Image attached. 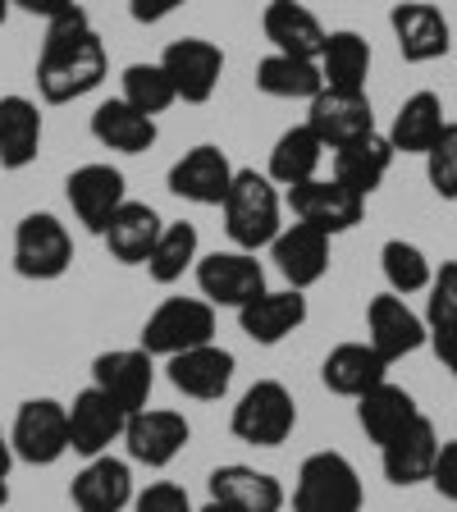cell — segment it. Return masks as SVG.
Here are the masks:
<instances>
[{
    "instance_id": "cell-1",
    "label": "cell",
    "mask_w": 457,
    "mask_h": 512,
    "mask_svg": "<svg viewBox=\"0 0 457 512\" xmlns=\"http://www.w3.org/2000/svg\"><path fill=\"white\" fill-rule=\"evenodd\" d=\"M106 74H110L106 42L96 37L83 5H74L69 14L46 23V42L42 55H37V92H42L46 106L83 101L87 92L106 83Z\"/></svg>"
},
{
    "instance_id": "cell-2",
    "label": "cell",
    "mask_w": 457,
    "mask_h": 512,
    "mask_svg": "<svg viewBox=\"0 0 457 512\" xmlns=\"http://www.w3.org/2000/svg\"><path fill=\"white\" fill-rule=\"evenodd\" d=\"M220 211H224V234H229V243L238 252H261L284 229V197L270 183V174H256V170L234 174Z\"/></svg>"
},
{
    "instance_id": "cell-3",
    "label": "cell",
    "mask_w": 457,
    "mask_h": 512,
    "mask_svg": "<svg viewBox=\"0 0 457 512\" xmlns=\"http://www.w3.org/2000/svg\"><path fill=\"white\" fill-rule=\"evenodd\" d=\"M74 266V234L51 211H28L14 224V275L32 284L64 279Z\"/></svg>"
},
{
    "instance_id": "cell-4",
    "label": "cell",
    "mask_w": 457,
    "mask_h": 512,
    "mask_svg": "<svg viewBox=\"0 0 457 512\" xmlns=\"http://www.w3.org/2000/svg\"><path fill=\"white\" fill-rule=\"evenodd\" d=\"M229 430L252 448H279L298 430V403L279 380H256L229 412Z\"/></svg>"
},
{
    "instance_id": "cell-5",
    "label": "cell",
    "mask_w": 457,
    "mask_h": 512,
    "mask_svg": "<svg viewBox=\"0 0 457 512\" xmlns=\"http://www.w3.org/2000/svg\"><path fill=\"white\" fill-rule=\"evenodd\" d=\"M362 476L343 453H311L293 480V512H362Z\"/></svg>"
},
{
    "instance_id": "cell-6",
    "label": "cell",
    "mask_w": 457,
    "mask_h": 512,
    "mask_svg": "<svg viewBox=\"0 0 457 512\" xmlns=\"http://www.w3.org/2000/svg\"><path fill=\"white\" fill-rule=\"evenodd\" d=\"M215 343V307L206 298H165L147 320H142L138 348L151 357H179L188 348Z\"/></svg>"
},
{
    "instance_id": "cell-7",
    "label": "cell",
    "mask_w": 457,
    "mask_h": 512,
    "mask_svg": "<svg viewBox=\"0 0 457 512\" xmlns=\"http://www.w3.org/2000/svg\"><path fill=\"white\" fill-rule=\"evenodd\" d=\"M10 448L23 467H55L69 453V407L60 398H23L10 426Z\"/></svg>"
},
{
    "instance_id": "cell-8",
    "label": "cell",
    "mask_w": 457,
    "mask_h": 512,
    "mask_svg": "<svg viewBox=\"0 0 457 512\" xmlns=\"http://www.w3.org/2000/svg\"><path fill=\"white\" fill-rule=\"evenodd\" d=\"M284 206L293 211V220L316 229L325 238H339L348 229H357L366 215V197H357L352 188H343L339 179H311V183H298V188L284 192Z\"/></svg>"
},
{
    "instance_id": "cell-9",
    "label": "cell",
    "mask_w": 457,
    "mask_h": 512,
    "mask_svg": "<svg viewBox=\"0 0 457 512\" xmlns=\"http://www.w3.org/2000/svg\"><path fill=\"white\" fill-rule=\"evenodd\" d=\"M192 275H197V293H202L211 307L238 311L266 293V266L256 261V252H238V247L202 256Z\"/></svg>"
},
{
    "instance_id": "cell-10",
    "label": "cell",
    "mask_w": 457,
    "mask_h": 512,
    "mask_svg": "<svg viewBox=\"0 0 457 512\" xmlns=\"http://www.w3.org/2000/svg\"><path fill=\"white\" fill-rule=\"evenodd\" d=\"M188 439H192L188 416L174 412V407H142V412L128 416L124 426L128 462L147 471H165L188 448Z\"/></svg>"
},
{
    "instance_id": "cell-11",
    "label": "cell",
    "mask_w": 457,
    "mask_h": 512,
    "mask_svg": "<svg viewBox=\"0 0 457 512\" xmlns=\"http://www.w3.org/2000/svg\"><path fill=\"white\" fill-rule=\"evenodd\" d=\"M64 202L74 211V220L83 224L87 234H106L110 215L128 202V183L124 170L106 165V160H92V165H78L69 179H64Z\"/></svg>"
},
{
    "instance_id": "cell-12",
    "label": "cell",
    "mask_w": 457,
    "mask_h": 512,
    "mask_svg": "<svg viewBox=\"0 0 457 512\" xmlns=\"http://www.w3.org/2000/svg\"><path fill=\"white\" fill-rule=\"evenodd\" d=\"M92 389L119 403L128 416L151 407V389H156V357L142 348H110L92 357Z\"/></svg>"
},
{
    "instance_id": "cell-13",
    "label": "cell",
    "mask_w": 457,
    "mask_h": 512,
    "mask_svg": "<svg viewBox=\"0 0 457 512\" xmlns=\"http://www.w3.org/2000/svg\"><path fill=\"white\" fill-rule=\"evenodd\" d=\"M307 128L325 142V151H339L348 142L375 133V106L366 92H343V87H320L307 101Z\"/></svg>"
},
{
    "instance_id": "cell-14",
    "label": "cell",
    "mask_w": 457,
    "mask_h": 512,
    "mask_svg": "<svg viewBox=\"0 0 457 512\" xmlns=\"http://www.w3.org/2000/svg\"><path fill=\"white\" fill-rule=\"evenodd\" d=\"M160 69L170 74L179 101H188V106H206V101L220 92L224 51L215 42H206V37H179V42L165 46Z\"/></svg>"
},
{
    "instance_id": "cell-15",
    "label": "cell",
    "mask_w": 457,
    "mask_h": 512,
    "mask_svg": "<svg viewBox=\"0 0 457 512\" xmlns=\"http://www.w3.org/2000/svg\"><path fill=\"white\" fill-rule=\"evenodd\" d=\"M366 343L394 366L398 357H412L416 348H426L430 325L421 311L407 307V298H398V293H375V298L366 302Z\"/></svg>"
},
{
    "instance_id": "cell-16",
    "label": "cell",
    "mask_w": 457,
    "mask_h": 512,
    "mask_svg": "<svg viewBox=\"0 0 457 512\" xmlns=\"http://www.w3.org/2000/svg\"><path fill=\"white\" fill-rule=\"evenodd\" d=\"M234 160L224 156L215 142H202V147L183 151L179 160L170 165L165 183L179 202H192V206H224L229 197V183H234Z\"/></svg>"
},
{
    "instance_id": "cell-17",
    "label": "cell",
    "mask_w": 457,
    "mask_h": 512,
    "mask_svg": "<svg viewBox=\"0 0 457 512\" xmlns=\"http://www.w3.org/2000/svg\"><path fill=\"white\" fill-rule=\"evenodd\" d=\"M69 407V453L78 458H101L110 453L115 444H124V426H128V412L119 403H110L101 389L87 384L83 394H74Z\"/></svg>"
},
{
    "instance_id": "cell-18",
    "label": "cell",
    "mask_w": 457,
    "mask_h": 512,
    "mask_svg": "<svg viewBox=\"0 0 457 512\" xmlns=\"http://www.w3.org/2000/svg\"><path fill=\"white\" fill-rule=\"evenodd\" d=\"M389 28H394L398 55L407 64H430L453 51V28H448L444 10L430 0H398L389 10Z\"/></svg>"
},
{
    "instance_id": "cell-19",
    "label": "cell",
    "mask_w": 457,
    "mask_h": 512,
    "mask_svg": "<svg viewBox=\"0 0 457 512\" xmlns=\"http://www.w3.org/2000/svg\"><path fill=\"white\" fill-rule=\"evenodd\" d=\"M165 375H170V384L183 398L220 403V398L234 389L238 357L229 348H220V343H202V348H188V352H179V357H170Z\"/></svg>"
},
{
    "instance_id": "cell-20",
    "label": "cell",
    "mask_w": 457,
    "mask_h": 512,
    "mask_svg": "<svg viewBox=\"0 0 457 512\" xmlns=\"http://www.w3.org/2000/svg\"><path fill=\"white\" fill-rule=\"evenodd\" d=\"M138 499V485H133V462L115 458V453H101V458H87L83 471L69 480V503L78 512H124Z\"/></svg>"
},
{
    "instance_id": "cell-21",
    "label": "cell",
    "mask_w": 457,
    "mask_h": 512,
    "mask_svg": "<svg viewBox=\"0 0 457 512\" xmlns=\"http://www.w3.org/2000/svg\"><path fill=\"white\" fill-rule=\"evenodd\" d=\"M307 316H311L307 293H298V288H266L261 298L238 307V330L252 343H261V348H275L288 334H298L307 325Z\"/></svg>"
},
{
    "instance_id": "cell-22",
    "label": "cell",
    "mask_w": 457,
    "mask_h": 512,
    "mask_svg": "<svg viewBox=\"0 0 457 512\" xmlns=\"http://www.w3.org/2000/svg\"><path fill=\"white\" fill-rule=\"evenodd\" d=\"M206 490H211V503H224V508H234V512H284V503H288L279 476L256 471L247 462L215 467L206 476Z\"/></svg>"
},
{
    "instance_id": "cell-23",
    "label": "cell",
    "mask_w": 457,
    "mask_h": 512,
    "mask_svg": "<svg viewBox=\"0 0 457 512\" xmlns=\"http://www.w3.org/2000/svg\"><path fill=\"white\" fill-rule=\"evenodd\" d=\"M270 261H275V270L284 275L288 288L307 293L311 284L330 275V238L307 229V224H284L279 238L270 243Z\"/></svg>"
},
{
    "instance_id": "cell-24",
    "label": "cell",
    "mask_w": 457,
    "mask_h": 512,
    "mask_svg": "<svg viewBox=\"0 0 457 512\" xmlns=\"http://www.w3.org/2000/svg\"><path fill=\"white\" fill-rule=\"evenodd\" d=\"M439 458V435L430 426V416H416L403 435H394L380 448V467L384 480L398 485V490H412V485H430V471Z\"/></svg>"
},
{
    "instance_id": "cell-25",
    "label": "cell",
    "mask_w": 457,
    "mask_h": 512,
    "mask_svg": "<svg viewBox=\"0 0 457 512\" xmlns=\"http://www.w3.org/2000/svg\"><path fill=\"white\" fill-rule=\"evenodd\" d=\"M42 110H37V101L32 96H0V170H28V165H37V156H42Z\"/></svg>"
},
{
    "instance_id": "cell-26",
    "label": "cell",
    "mask_w": 457,
    "mask_h": 512,
    "mask_svg": "<svg viewBox=\"0 0 457 512\" xmlns=\"http://www.w3.org/2000/svg\"><path fill=\"white\" fill-rule=\"evenodd\" d=\"M320 380H325L330 394L352 398V403H357L366 389H375V384L389 380V362H384L371 343H339V348L325 352V362H320Z\"/></svg>"
},
{
    "instance_id": "cell-27",
    "label": "cell",
    "mask_w": 457,
    "mask_h": 512,
    "mask_svg": "<svg viewBox=\"0 0 457 512\" xmlns=\"http://www.w3.org/2000/svg\"><path fill=\"white\" fill-rule=\"evenodd\" d=\"M92 138L106 151H119V156H142V151L156 147L160 128L151 115L128 106L124 96H110V101H101L92 110Z\"/></svg>"
},
{
    "instance_id": "cell-28",
    "label": "cell",
    "mask_w": 457,
    "mask_h": 512,
    "mask_svg": "<svg viewBox=\"0 0 457 512\" xmlns=\"http://www.w3.org/2000/svg\"><path fill=\"white\" fill-rule=\"evenodd\" d=\"M261 32L279 55H298V60H316L325 46V28L302 0H270L261 14Z\"/></svg>"
},
{
    "instance_id": "cell-29",
    "label": "cell",
    "mask_w": 457,
    "mask_h": 512,
    "mask_svg": "<svg viewBox=\"0 0 457 512\" xmlns=\"http://www.w3.org/2000/svg\"><path fill=\"white\" fill-rule=\"evenodd\" d=\"M416 416H421L416 398L394 380L375 384V389H366V394L357 398V426H362V435L371 439L375 448H384L394 435H403Z\"/></svg>"
},
{
    "instance_id": "cell-30",
    "label": "cell",
    "mask_w": 457,
    "mask_h": 512,
    "mask_svg": "<svg viewBox=\"0 0 457 512\" xmlns=\"http://www.w3.org/2000/svg\"><path fill=\"white\" fill-rule=\"evenodd\" d=\"M160 229H165V220L156 215V206L124 202L115 215H110L101 243H106V252L115 256L119 266H147V256H151V247H156Z\"/></svg>"
},
{
    "instance_id": "cell-31",
    "label": "cell",
    "mask_w": 457,
    "mask_h": 512,
    "mask_svg": "<svg viewBox=\"0 0 457 512\" xmlns=\"http://www.w3.org/2000/svg\"><path fill=\"white\" fill-rule=\"evenodd\" d=\"M394 156L398 151L389 147V138L375 128V133H366V138H357V142L334 151V179H339L343 188H352L357 197H371V192L389 179Z\"/></svg>"
},
{
    "instance_id": "cell-32",
    "label": "cell",
    "mask_w": 457,
    "mask_h": 512,
    "mask_svg": "<svg viewBox=\"0 0 457 512\" xmlns=\"http://www.w3.org/2000/svg\"><path fill=\"white\" fill-rule=\"evenodd\" d=\"M448 115H444V101H439V92H412L398 106L394 124H389V147L403 151V156H426L430 147L439 142V133H444Z\"/></svg>"
},
{
    "instance_id": "cell-33",
    "label": "cell",
    "mask_w": 457,
    "mask_h": 512,
    "mask_svg": "<svg viewBox=\"0 0 457 512\" xmlns=\"http://www.w3.org/2000/svg\"><path fill=\"white\" fill-rule=\"evenodd\" d=\"M325 87H343V92H366L371 78V42L357 28H334L325 32V46L316 55Z\"/></svg>"
},
{
    "instance_id": "cell-34",
    "label": "cell",
    "mask_w": 457,
    "mask_h": 512,
    "mask_svg": "<svg viewBox=\"0 0 457 512\" xmlns=\"http://www.w3.org/2000/svg\"><path fill=\"white\" fill-rule=\"evenodd\" d=\"M320 160H325V142H320L307 124H293V128H284L275 138V147H270L266 174L275 188L288 192V188H298V183L320 179Z\"/></svg>"
},
{
    "instance_id": "cell-35",
    "label": "cell",
    "mask_w": 457,
    "mask_h": 512,
    "mask_svg": "<svg viewBox=\"0 0 457 512\" xmlns=\"http://www.w3.org/2000/svg\"><path fill=\"white\" fill-rule=\"evenodd\" d=\"M197 261H202V234H197V224L165 220V229H160L156 247H151V256H147V275L156 279L160 288H170V284H179L188 270H197Z\"/></svg>"
},
{
    "instance_id": "cell-36",
    "label": "cell",
    "mask_w": 457,
    "mask_h": 512,
    "mask_svg": "<svg viewBox=\"0 0 457 512\" xmlns=\"http://www.w3.org/2000/svg\"><path fill=\"white\" fill-rule=\"evenodd\" d=\"M325 87L316 60H298V55H279L270 51L256 64V92L275 96V101H311Z\"/></svg>"
},
{
    "instance_id": "cell-37",
    "label": "cell",
    "mask_w": 457,
    "mask_h": 512,
    "mask_svg": "<svg viewBox=\"0 0 457 512\" xmlns=\"http://www.w3.org/2000/svg\"><path fill=\"white\" fill-rule=\"evenodd\" d=\"M380 270H384L389 293H398V298L426 293L430 279H435V261L416 243H407V238H389V243L380 247Z\"/></svg>"
},
{
    "instance_id": "cell-38",
    "label": "cell",
    "mask_w": 457,
    "mask_h": 512,
    "mask_svg": "<svg viewBox=\"0 0 457 512\" xmlns=\"http://www.w3.org/2000/svg\"><path fill=\"white\" fill-rule=\"evenodd\" d=\"M119 83H124V92H119V96H124V101H128V106H133V110H142V115H151V119H156V115H165V110H170L174 106V101H179V96H174V83H170V74H165V69H160V60L156 64H128V69H124V74H119Z\"/></svg>"
},
{
    "instance_id": "cell-39",
    "label": "cell",
    "mask_w": 457,
    "mask_h": 512,
    "mask_svg": "<svg viewBox=\"0 0 457 512\" xmlns=\"http://www.w3.org/2000/svg\"><path fill=\"white\" fill-rule=\"evenodd\" d=\"M426 179L439 202H457V124H444L439 142L426 151Z\"/></svg>"
},
{
    "instance_id": "cell-40",
    "label": "cell",
    "mask_w": 457,
    "mask_h": 512,
    "mask_svg": "<svg viewBox=\"0 0 457 512\" xmlns=\"http://www.w3.org/2000/svg\"><path fill=\"white\" fill-rule=\"evenodd\" d=\"M426 325L435 330H457V261H439L435 279L426 288Z\"/></svg>"
},
{
    "instance_id": "cell-41",
    "label": "cell",
    "mask_w": 457,
    "mask_h": 512,
    "mask_svg": "<svg viewBox=\"0 0 457 512\" xmlns=\"http://www.w3.org/2000/svg\"><path fill=\"white\" fill-rule=\"evenodd\" d=\"M133 512H197V508H192L183 485H174V480H151L147 490H138Z\"/></svg>"
},
{
    "instance_id": "cell-42",
    "label": "cell",
    "mask_w": 457,
    "mask_h": 512,
    "mask_svg": "<svg viewBox=\"0 0 457 512\" xmlns=\"http://www.w3.org/2000/svg\"><path fill=\"white\" fill-rule=\"evenodd\" d=\"M430 485H435L439 499L457 503V439L439 444V458H435V471H430Z\"/></svg>"
},
{
    "instance_id": "cell-43",
    "label": "cell",
    "mask_w": 457,
    "mask_h": 512,
    "mask_svg": "<svg viewBox=\"0 0 457 512\" xmlns=\"http://www.w3.org/2000/svg\"><path fill=\"white\" fill-rule=\"evenodd\" d=\"M183 5L188 0H128V14H133V23H160L174 10H183Z\"/></svg>"
},
{
    "instance_id": "cell-44",
    "label": "cell",
    "mask_w": 457,
    "mask_h": 512,
    "mask_svg": "<svg viewBox=\"0 0 457 512\" xmlns=\"http://www.w3.org/2000/svg\"><path fill=\"white\" fill-rule=\"evenodd\" d=\"M14 10H23V14H32V19H60V14H69L78 5V0H10Z\"/></svg>"
},
{
    "instance_id": "cell-45",
    "label": "cell",
    "mask_w": 457,
    "mask_h": 512,
    "mask_svg": "<svg viewBox=\"0 0 457 512\" xmlns=\"http://www.w3.org/2000/svg\"><path fill=\"white\" fill-rule=\"evenodd\" d=\"M430 348H435V357L444 362V371L457 380V330H435L430 334Z\"/></svg>"
},
{
    "instance_id": "cell-46",
    "label": "cell",
    "mask_w": 457,
    "mask_h": 512,
    "mask_svg": "<svg viewBox=\"0 0 457 512\" xmlns=\"http://www.w3.org/2000/svg\"><path fill=\"white\" fill-rule=\"evenodd\" d=\"M14 471V448H10V430L0 426V476H10Z\"/></svg>"
},
{
    "instance_id": "cell-47",
    "label": "cell",
    "mask_w": 457,
    "mask_h": 512,
    "mask_svg": "<svg viewBox=\"0 0 457 512\" xmlns=\"http://www.w3.org/2000/svg\"><path fill=\"white\" fill-rule=\"evenodd\" d=\"M10 503V476H0V508Z\"/></svg>"
},
{
    "instance_id": "cell-48",
    "label": "cell",
    "mask_w": 457,
    "mask_h": 512,
    "mask_svg": "<svg viewBox=\"0 0 457 512\" xmlns=\"http://www.w3.org/2000/svg\"><path fill=\"white\" fill-rule=\"evenodd\" d=\"M197 512H234V508H224V503H211V499H206V508H197Z\"/></svg>"
},
{
    "instance_id": "cell-49",
    "label": "cell",
    "mask_w": 457,
    "mask_h": 512,
    "mask_svg": "<svg viewBox=\"0 0 457 512\" xmlns=\"http://www.w3.org/2000/svg\"><path fill=\"white\" fill-rule=\"evenodd\" d=\"M10 10H14L10 0H0V28H5V19H10Z\"/></svg>"
}]
</instances>
